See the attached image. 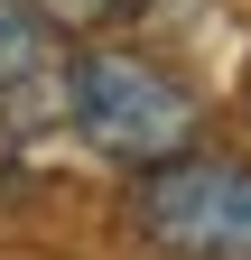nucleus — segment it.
<instances>
[{
    "label": "nucleus",
    "instance_id": "1",
    "mask_svg": "<svg viewBox=\"0 0 251 260\" xmlns=\"http://www.w3.org/2000/svg\"><path fill=\"white\" fill-rule=\"evenodd\" d=\"M66 121L84 130V149L121 158V168H159V158L196 149V93H186L159 56L140 47H84L66 56Z\"/></svg>",
    "mask_w": 251,
    "mask_h": 260
},
{
    "label": "nucleus",
    "instance_id": "2",
    "mask_svg": "<svg viewBox=\"0 0 251 260\" xmlns=\"http://www.w3.org/2000/svg\"><path fill=\"white\" fill-rule=\"evenodd\" d=\"M131 223L168 260H251V158L177 149L159 168H140Z\"/></svg>",
    "mask_w": 251,
    "mask_h": 260
},
{
    "label": "nucleus",
    "instance_id": "3",
    "mask_svg": "<svg viewBox=\"0 0 251 260\" xmlns=\"http://www.w3.org/2000/svg\"><path fill=\"white\" fill-rule=\"evenodd\" d=\"M66 121V28L28 0H0V130Z\"/></svg>",
    "mask_w": 251,
    "mask_h": 260
},
{
    "label": "nucleus",
    "instance_id": "4",
    "mask_svg": "<svg viewBox=\"0 0 251 260\" xmlns=\"http://www.w3.org/2000/svg\"><path fill=\"white\" fill-rule=\"evenodd\" d=\"M28 10H38V19H56V28H103L121 0H28Z\"/></svg>",
    "mask_w": 251,
    "mask_h": 260
}]
</instances>
